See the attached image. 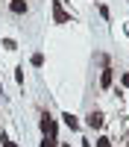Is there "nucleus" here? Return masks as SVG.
I'll list each match as a JSON object with an SVG mask.
<instances>
[{"mask_svg":"<svg viewBox=\"0 0 129 147\" xmlns=\"http://www.w3.org/2000/svg\"><path fill=\"white\" fill-rule=\"evenodd\" d=\"M9 12H12V15H27L29 3H27V0H9Z\"/></svg>","mask_w":129,"mask_h":147,"instance_id":"obj_1","label":"nucleus"},{"mask_svg":"<svg viewBox=\"0 0 129 147\" xmlns=\"http://www.w3.org/2000/svg\"><path fill=\"white\" fill-rule=\"evenodd\" d=\"M53 18L56 24H68V12L62 9V0H53Z\"/></svg>","mask_w":129,"mask_h":147,"instance_id":"obj_2","label":"nucleus"},{"mask_svg":"<svg viewBox=\"0 0 129 147\" xmlns=\"http://www.w3.org/2000/svg\"><path fill=\"white\" fill-rule=\"evenodd\" d=\"M41 132H44V136H56V121H53L50 115L41 118Z\"/></svg>","mask_w":129,"mask_h":147,"instance_id":"obj_3","label":"nucleus"},{"mask_svg":"<svg viewBox=\"0 0 129 147\" xmlns=\"http://www.w3.org/2000/svg\"><path fill=\"white\" fill-rule=\"evenodd\" d=\"M85 124H88L91 129H100V127H103V112H91V115L85 118Z\"/></svg>","mask_w":129,"mask_h":147,"instance_id":"obj_4","label":"nucleus"},{"mask_svg":"<svg viewBox=\"0 0 129 147\" xmlns=\"http://www.w3.org/2000/svg\"><path fill=\"white\" fill-rule=\"evenodd\" d=\"M112 80H114V74L106 68V71H103V77H100V85H103V88H112Z\"/></svg>","mask_w":129,"mask_h":147,"instance_id":"obj_5","label":"nucleus"},{"mask_svg":"<svg viewBox=\"0 0 129 147\" xmlns=\"http://www.w3.org/2000/svg\"><path fill=\"white\" fill-rule=\"evenodd\" d=\"M62 121H65V127H70V129H76V127H79L76 115H70V112H65V115H62Z\"/></svg>","mask_w":129,"mask_h":147,"instance_id":"obj_6","label":"nucleus"},{"mask_svg":"<svg viewBox=\"0 0 129 147\" xmlns=\"http://www.w3.org/2000/svg\"><path fill=\"white\" fill-rule=\"evenodd\" d=\"M38 147H59V141H56V136H44V141Z\"/></svg>","mask_w":129,"mask_h":147,"instance_id":"obj_7","label":"nucleus"},{"mask_svg":"<svg viewBox=\"0 0 129 147\" xmlns=\"http://www.w3.org/2000/svg\"><path fill=\"white\" fill-rule=\"evenodd\" d=\"M97 147H112V138H109V136H100V138H97Z\"/></svg>","mask_w":129,"mask_h":147,"instance_id":"obj_8","label":"nucleus"},{"mask_svg":"<svg viewBox=\"0 0 129 147\" xmlns=\"http://www.w3.org/2000/svg\"><path fill=\"white\" fill-rule=\"evenodd\" d=\"M32 65H35V68H41V65H44V56H41V53H35V56H32Z\"/></svg>","mask_w":129,"mask_h":147,"instance_id":"obj_9","label":"nucleus"},{"mask_svg":"<svg viewBox=\"0 0 129 147\" xmlns=\"http://www.w3.org/2000/svg\"><path fill=\"white\" fill-rule=\"evenodd\" d=\"M120 82H123V88H129V74H123V77H120Z\"/></svg>","mask_w":129,"mask_h":147,"instance_id":"obj_10","label":"nucleus"},{"mask_svg":"<svg viewBox=\"0 0 129 147\" xmlns=\"http://www.w3.org/2000/svg\"><path fill=\"white\" fill-rule=\"evenodd\" d=\"M3 147H18V144H12V141H3Z\"/></svg>","mask_w":129,"mask_h":147,"instance_id":"obj_11","label":"nucleus"},{"mask_svg":"<svg viewBox=\"0 0 129 147\" xmlns=\"http://www.w3.org/2000/svg\"><path fill=\"white\" fill-rule=\"evenodd\" d=\"M0 94H3V82H0Z\"/></svg>","mask_w":129,"mask_h":147,"instance_id":"obj_12","label":"nucleus"},{"mask_svg":"<svg viewBox=\"0 0 129 147\" xmlns=\"http://www.w3.org/2000/svg\"><path fill=\"white\" fill-rule=\"evenodd\" d=\"M65 147H68V144H65Z\"/></svg>","mask_w":129,"mask_h":147,"instance_id":"obj_13","label":"nucleus"}]
</instances>
